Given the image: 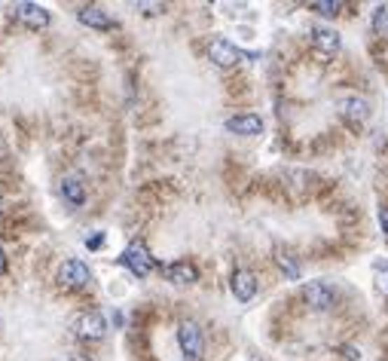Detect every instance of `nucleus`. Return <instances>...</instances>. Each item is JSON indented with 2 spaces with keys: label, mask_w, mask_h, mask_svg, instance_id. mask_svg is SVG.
Segmentation results:
<instances>
[{
  "label": "nucleus",
  "mask_w": 388,
  "mask_h": 361,
  "mask_svg": "<svg viewBox=\"0 0 388 361\" xmlns=\"http://www.w3.org/2000/svg\"><path fill=\"white\" fill-rule=\"evenodd\" d=\"M74 331H77L80 340L95 343V340H101L107 334V322H104V315H101L98 309H86V313L77 315V325H74Z\"/></svg>",
  "instance_id": "nucleus-8"
},
{
  "label": "nucleus",
  "mask_w": 388,
  "mask_h": 361,
  "mask_svg": "<svg viewBox=\"0 0 388 361\" xmlns=\"http://www.w3.org/2000/svg\"><path fill=\"white\" fill-rule=\"evenodd\" d=\"M336 111H340L349 123H367L370 120V111H373V104L367 102L364 95H358V92H340L336 95Z\"/></svg>",
  "instance_id": "nucleus-4"
},
{
  "label": "nucleus",
  "mask_w": 388,
  "mask_h": 361,
  "mask_svg": "<svg viewBox=\"0 0 388 361\" xmlns=\"http://www.w3.org/2000/svg\"><path fill=\"white\" fill-rule=\"evenodd\" d=\"M120 264H123L132 275H138V279H147V275L156 270V260H153V254H150V248H147L141 239L129 242V248L123 251Z\"/></svg>",
  "instance_id": "nucleus-1"
},
{
  "label": "nucleus",
  "mask_w": 388,
  "mask_h": 361,
  "mask_svg": "<svg viewBox=\"0 0 388 361\" xmlns=\"http://www.w3.org/2000/svg\"><path fill=\"white\" fill-rule=\"evenodd\" d=\"M178 346L183 352L187 361H199L202 352H205V337H202V327L193 322V318H183L178 325Z\"/></svg>",
  "instance_id": "nucleus-3"
},
{
  "label": "nucleus",
  "mask_w": 388,
  "mask_h": 361,
  "mask_svg": "<svg viewBox=\"0 0 388 361\" xmlns=\"http://www.w3.org/2000/svg\"><path fill=\"white\" fill-rule=\"evenodd\" d=\"M13 15L25 25V28H31V31H43V28H49V22H53V15H49L46 6L28 4V0L15 4V6H13Z\"/></svg>",
  "instance_id": "nucleus-7"
},
{
  "label": "nucleus",
  "mask_w": 388,
  "mask_h": 361,
  "mask_svg": "<svg viewBox=\"0 0 388 361\" xmlns=\"http://www.w3.org/2000/svg\"><path fill=\"white\" fill-rule=\"evenodd\" d=\"M92 282V270H89V264L86 260H64L62 266H58V285L67 291H80V288H86V285Z\"/></svg>",
  "instance_id": "nucleus-5"
},
{
  "label": "nucleus",
  "mask_w": 388,
  "mask_h": 361,
  "mask_svg": "<svg viewBox=\"0 0 388 361\" xmlns=\"http://www.w3.org/2000/svg\"><path fill=\"white\" fill-rule=\"evenodd\" d=\"M342 352L349 355V361H358V358H361V355H358V349H352V346H349V349H342Z\"/></svg>",
  "instance_id": "nucleus-21"
},
{
  "label": "nucleus",
  "mask_w": 388,
  "mask_h": 361,
  "mask_svg": "<svg viewBox=\"0 0 388 361\" xmlns=\"http://www.w3.org/2000/svg\"><path fill=\"white\" fill-rule=\"evenodd\" d=\"M379 221H382V233L388 236V208H382V212H379Z\"/></svg>",
  "instance_id": "nucleus-20"
},
{
  "label": "nucleus",
  "mask_w": 388,
  "mask_h": 361,
  "mask_svg": "<svg viewBox=\"0 0 388 361\" xmlns=\"http://www.w3.org/2000/svg\"><path fill=\"white\" fill-rule=\"evenodd\" d=\"M138 10H144L147 15H156L159 10H162V4H138Z\"/></svg>",
  "instance_id": "nucleus-18"
},
{
  "label": "nucleus",
  "mask_w": 388,
  "mask_h": 361,
  "mask_svg": "<svg viewBox=\"0 0 388 361\" xmlns=\"http://www.w3.org/2000/svg\"><path fill=\"white\" fill-rule=\"evenodd\" d=\"M0 212H4V196H0Z\"/></svg>",
  "instance_id": "nucleus-24"
},
{
  "label": "nucleus",
  "mask_w": 388,
  "mask_h": 361,
  "mask_svg": "<svg viewBox=\"0 0 388 361\" xmlns=\"http://www.w3.org/2000/svg\"><path fill=\"white\" fill-rule=\"evenodd\" d=\"M6 273V257H4V248H0V275Z\"/></svg>",
  "instance_id": "nucleus-22"
},
{
  "label": "nucleus",
  "mask_w": 388,
  "mask_h": 361,
  "mask_svg": "<svg viewBox=\"0 0 388 361\" xmlns=\"http://www.w3.org/2000/svg\"><path fill=\"white\" fill-rule=\"evenodd\" d=\"M62 196L71 208H80L83 203H86V187H83L80 178H64L62 181Z\"/></svg>",
  "instance_id": "nucleus-14"
},
{
  "label": "nucleus",
  "mask_w": 388,
  "mask_h": 361,
  "mask_svg": "<svg viewBox=\"0 0 388 361\" xmlns=\"http://www.w3.org/2000/svg\"><path fill=\"white\" fill-rule=\"evenodd\" d=\"M309 37H312V46H315L321 55H336V53H340V46H342L340 34H336L333 28H327V25H312Z\"/></svg>",
  "instance_id": "nucleus-10"
},
{
  "label": "nucleus",
  "mask_w": 388,
  "mask_h": 361,
  "mask_svg": "<svg viewBox=\"0 0 388 361\" xmlns=\"http://www.w3.org/2000/svg\"><path fill=\"white\" fill-rule=\"evenodd\" d=\"M257 275L251 273V270H235L233 273V279H230V291H233V297L239 300V304H248V300H254L257 297Z\"/></svg>",
  "instance_id": "nucleus-9"
},
{
  "label": "nucleus",
  "mask_w": 388,
  "mask_h": 361,
  "mask_svg": "<svg viewBox=\"0 0 388 361\" xmlns=\"http://www.w3.org/2000/svg\"><path fill=\"white\" fill-rule=\"evenodd\" d=\"M71 361H92V358H86V355H71Z\"/></svg>",
  "instance_id": "nucleus-23"
},
{
  "label": "nucleus",
  "mask_w": 388,
  "mask_h": 361,
  "mask_svg": "<svg viewBox=\"0 0 388 361\" xmlns=\"http://www.w3.org/2000/svg\"><path fill=\"white\" fill-rule=\"evenodd\" d=\"M162 275L174 285H196L199 282V266L193 260H174V264L162 266Z\"/></svg>",
  "instance_id": "nucleus-11"
},
{
  "label": "nucleus",
  "mask_w": 388,
  "mask_h": 361,
  "mask_svg": "<svg viewBox=\"0 0 388 361\" xmlns=\"http://www.w3.org/2000/svg\"><path fill=\"white\" fill-rule=\"evenodd\" d=\"M312 10H315L318 15H324V19H331V15L342 13V4L340 0H318V4H312Z\"/></svg>",
  "instance_id": "nucleus-17"
},
{
  "label": "nucleus",
  "mask_w": 388,
  "mask_h": 361,
  "mask_svg": "<svg viewBox=\"0 0 388 361\" xmlns=\"http://www.w3.org/2000/svg\"><path fill=\"white\" fill-rule=\"evenodd\" d=\"M373 31L379 37H388V4H379L376 6V13H373Z\"/></svg>",
  "instance_id": "nucleus-16"
},
{
  "label": "nucleus",
  "mask_w": 388,
  "mask_h": 361,
  "mask_svg": "<svg viewBox=\"0 0 388 361\" xmlns=\"http://www.w3.org/2000/svg\"><path fill=\"white\" fill-rule=\"evenodd\" d=\"M205 53H208V58L217 64V68H235V64L244 58L242 49L233 46L226 37H211L208 46H205Z\"/></svg>",
  "instance_id": "nucleus-6"
},
{
  "label": "nucleus",
  "mask_w": 388,
  "mask_h": 361,
  "mask_svg": "<svg viewBox=\"0 0 388 361\" xmlns=\"http://www.w3.org/2000/svg\"><path fill=\"white\" fill-rule=\"evenodd\" d=\"M86 245H89V248H101V245H104V236H101V233H98V236L86 239Z\"/></svg>",
  "instance_id": "nucleus-19"
},
{
  "label": "nucleus",
  "mask_w": 388,
  "mask_h": 361,
  "mask_svg": "<svg viewBox=\"0 0 388 361\" xmlns=\"http://www.w3.org/2000/svg\"><path fill=\"white\" fill-rule=\"evenodd\" d=\"M77 19H80V25L95 28V31H111L113 28V19L101 10V6H83V10L77 13Z\"/></svg>",
  "instance_id": "nucleus-13"
},
{
  "label": "nucleus",
  "mask_w": 388,
  "mask_h": 361,
  "mask_svg": "<svg viewBox=\"0 0 388 361\" xmlns=\"http://www.w3.org/2000/svg\"><path fill=\"white\" fill-rule=\"evenodd\" d=\"M275 264L282 266L284 279H291V282H297V279H300V264H297V257H291V254H288V251H278V254H275Z\"/></svg>",
  "instance_id": "nucleus-15"
},
{
  "label": "nucleus",
  "mask_w": 388,
  "mask_h": 361,
  "mask_svg": "<svg viewBox=\"0 0 388 361\" xmlns=\"http://www.w3.org/2000/svg\"><path fill=\"white\" fill-rule=\"evenodd\" d=\"M226 132H233V135H242V138H254L263 132V120H260L257 114H235L226 120Z\"/></svg>",
  "instance_id": "nucleus-12"
},
{
  "label": "nucleus",
  "mask_w": 388,
  "mask_h": 361,
  "mask_svg": "<svg viewBox=\"0 0 388 361\" xmlns=\"http://www.w3.org/2000/svg\"><path fill=\"white\" fill-rule=\"evenodd\" d=\"M303 304H306L312 313H327V309H333V304H336V288L324 279H312L303 285Z\"/></svg>",
  "instance_id": "nucleus-2"
}]
</instances>
